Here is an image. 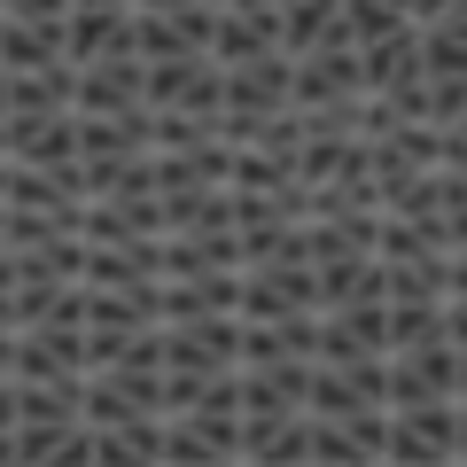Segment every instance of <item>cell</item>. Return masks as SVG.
Returning <instances> with one entry per match:
<instances>
[{"instance_id": "6da1fadb", "label": "cell", "mask_w": 467, "mask_h": 467, "mask_svg": "<svg viewBox=\"0 0 467 467\" xmlns=\"http://www.w3.org/2000/svg\"><path fill=\"white\" fill-rule=\"evenodd\" d=\"M413 0H0V467H382Z\"/></svg>"}]
</instances>
